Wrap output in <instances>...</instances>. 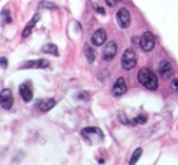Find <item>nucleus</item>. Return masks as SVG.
<instances>
[{"label": "nucleus", "instance_id": "20e7f679", "mask_svg": "<svg viewBox=\"0 0 178 165\" xmlns=\"http://www.w3.org/2000/svg\"><path fill=\"white\" fill-rule=\"evenodd\" d=\"M155 46V37L151 32H145L140 37V47L145 52H150Z\"/></svg>", "mask_w": 178, "mask_h": 165}, {"label": "nucleus", "instance_id": "423d86ee", "mask_svg": "<svg viewBox=\"0 0 178 165\" xmlns=\"http://www.w3.org/2000/svg\"><path fill=\"white\" fill-rule=\"evenodd\" d=\"M0 102H2V107L6 111L11 109L12 108V105H14V96H12V92L9 90V89H4L0 92Z\"/></svg>", "mask_w": 178, "mask_h": 165}, {"label": "nucleus", "instance_id": "dca6fc26", "mask_svg": "<svg viewBox=\"0 0 178 165\" xmlns=\"http://www.w3.org/2000/svg\"><path fill=\"white\" fill-rule=\"evenodd\" d=\"M85 57L88 60V63H93L95 60V52L91 46H85Z\"/></svg>", "mask_w": 178, "mask_h": 165}, {"label": "nucleus", "instance_id": "6ab92c4d", "mask_svg": "<svg viewBox=\"0 0 178 165\" xmlns=\"http://www.w3.org/2000/svg\"><path fill=\"white\" fill-rule=\"evenodd\" d=\"M146 120H148L146 115H144V114H139V115H138L137 118H134L132 121H133L134 124H145Z\"/></svg>", "mask_w": 178, "mask_h": 165}, {"label": "nucleus", "instance_id": "9b49d317", "mask_svg": "<svg viewBox=\"0 0 178 165\" xmlns=\"http://www.w3.org/2000/svg\"><path fill=\"white\" fill-rule=\"evenodd\" d=\"M106 41V32L104 29H98L92 35V43L95 46H100Z\"/></svg>", "mask_w": 178, "mask_h": 165}, {"label": "nucleus", "instance_id": "4be33fe9", "mask_svg": "<svg viewBox=\"0 0 178 165\" xmlns=\"http://www.w3.org/2000/svg\"><path fill=\"white\" fill-rule=\"evenodd\" d=\"M172 89L178 92V79H176V80L172 81Z\"/></svg>", "mask_w": 178, "mask_h": 165}, {"label": "nucleus", "instance_id": "aec40b11", "mask_svg": "<svg viewBox=\"0 0 178 165\" xmlns=\"http://www.w3.org/2000/svg\"><path fill=\"white\" fill-rule=\"evenodd\" d=\"M121 0H105V3L107 4V6H110V8H113V6H116L118 3H120Z\"/></svg>", "mask_w": 178, "mask_h": 165}, {"label": "nucleus", "instance_id": "f03ea898", "mask_svg": "<svg viewBox=\"0 0 178 165\" xmlns=\"http://www.w3.org/2000/svg\"><path fill=\"white\" fill-rule=\"evenodd\" d=\"M82 136L88 141V142H101L104 140L103 133L97 129V127H85L82 130Z\"/></svg>", "mask_w": 178, "mask_h": 165}, {"label": "nucleus", "instance_id": "5701e85b", "mask_svg": "<svg viewBox=\"0 0 178 165\" xmlns=\"http://www.w3.org/2000/svg\"><path fill=\"white\" fill-rule=\"evenodd\" d=\"M98 12H100V14H105V11H104V9H101L100 6H97V9H95Z\"/></svg>", "mask_w": 178, "mask_h": 165}, {"label": "nucleus", "instance_id": "4468645a", "mask_svg": "<svg viewBox=\"0 0 178 165\" xmlns=\"http://www.w3.org/2000/svg\"><path fill=\"white\" fill-rule=\"evenodd\" d=\"M54 106H55V100H52V98H50V100H44V101H42V102L39 103L38 108H39V111H40V112L45 113V112L50 111V109H51Z\"/></svg>", "mask_w": 178, "mask_h": 165}, {"label": "nucleus", "instance_id": "0eeeda50", "mask_svg": "<svg viewBox=\"0 0 178 165\" xmlns=\"http://www.w3.org/2000/svg\"><path fill=\"white\" fill-rule=\"evenodd\" d=\"M159 74L161 75L162 79H170L173 75V68L170 62L167 61H161L159 64Z\"/></svg>", "mask_w": 178, "mask_h": 165}, {"label": "nucleus", "instance_id": "ddd939ff", "mask_svg": "<svg viewBox=\"0 0 178 165\" xmlns=\"http://www.w3.org/2000/svg\"><path fill=\"white\" fill-rule=\"evenodd\" d=\"M39 21V15L38 14H36L34 16H33V18L29 21L28 23H27V26L24 27V29H23V32H22V37L23 38H26V37H28L29 34L32 33V29H33V27H34V24L37 23Z\"/></svg>", "mask_w": 178, "mask_h": 165}, {"label": "nucleus", "instance_id": "6e6552de", "mask_svg": "<svg viewBox=\"0 0 178 165\" xmlns=\"http://www.w3.org/2000/svg\"><path fill=\"white\" fill-rule=\"evenodd\" d=\"M116 53H117V45H116V43L115 41H109L105 45L104 50H103L104 60L105 61H110V60H112L116 56Z\"/></svg>", "mask_w": 178, "mask_h": 165}, {"label": "nucleus", "instance_id": "1a4fd4ad", "mask_svg": "<svg viewBox=\"0 0 178 165\" xmlns=\"http://www.w3.org/2000/svg\"><path fill=\"white\" fill-rule=\"evenodd\" d=\"M18 91H20V93H21V96H22L24 102L32 101V98H33V91H32V87L29 86L28 83H24V84L20 85Z\"/></svg>", "mask_w": 178, "mask_h": 165}, {"label": "nucleus", "instance_id": "7ed1b4c3", "mask_svg": "<svg viewBox=\"0 0 178 165\" xmlns=\"http://www.w3.org/2000/svg\"><path fill=\"white\" fill-rule=\"evenodd\" d=\"M121 63H122V67L126 71L133 69L137 66V55H135V52L132 49H127L122 55Z\"/></svg>", "mask_w": 178, "mask_h": 165}, {"label": "nucleus", "instance_id": "f257e3e1", "mask_svg": "<svg viewBox=\"0 0 178 165\" xmlns=\"http://www.w3.org/2000/svg\"><path fill=\"white\" fill-rule=\"evenodd\" d=\"M138 80L139 83L146 87L148 90H156L159 86V81H157V77L155 75V73H153L149 68H141L138 73Z\"/></svg>", "mask_w": 178, "mask_h": 165}, {"label": "nucleus", "instance_id": "2eb2a0df", "mask_svg": "<svg viewBox=\"0 0 178 165\" xmlns=\"http://www.w3.org/2000/svg\"><path fill=\"white\" fill-rule=\"evenodd\" d=\"M42 51L44 53H49V55H52V56H59V51H57V47L55 44H46L43 46Z\"/></svg>", "mask_w": 178, "mask_h": 165}, {"label": "nucleus", "instance_id": "9d476101", "mask_svg": "<svg viewBox=\"0 0 178 165\" xmlns=\"http://www.w3.org/2000/svg\"><path fill=\"white\" fill-rule=\"evenodd\" d=\"M127 91V85L123 78H118L112 87V93L113 96H122Z\"/></svg>", "mask_w": 178, "mask_h": 165}, {"label": "nucleus", "instance_id": "412c9836", "mask_svg": "<svg viewBox=\"0 0 178 165\" xmlns=\"http://www.w3.org/2000/svg\"><path fill=\"white\" fill-rule=\"evenodd\" d=\"M0 62H2V67H3V68H6V67H8V60H6L5 57H2V58H0Z\"/></svg>", "mask_w": 178, "mask_h": 165}, {"label": "nucleus", "instance_id": "a211bd4d", "mask_svg": "<svg viewBox=\"0 0 178 165\" xmlns=\"http://www.w3.org/2000/svg\"><path fill=\"white\" fill-rule=\"evenodd\" d=\"M11 21H12V18H11L10 12L6 11V10H3V11H2V22H3V24H5V23H10Z\"/></svg>", "mask_w": 178, "mask_h": 165}, {"label": "nucleus", "instance_id": "39448f33", "mask_svg": "<svg viewBox=\"0 0 178 165\" xmlns=\"http://www.w3.org/2000/svg\"><path fill=\"white\" fill-rule=\"evenodd\" d=\"M116 20H117L118 26H120L122 29L128 28L129 24H131V15H129L128 10L125 9V8L120 9L116 14Z\"/></svg>", "mask_w": 178, "mask_h": 165}, {"label": "nucleus", "instance_id": "f3484780", "mask_svg": "<svg viewBox=\"0 0 178 165\" xmlns=\"http://www.w3.org/2000/svg\"><path fill=\"white\" fill-rule=\"evenodd\" d=\"M140 155H141V148H137V149L134 151V153H133L132 158H131V161H129V164H131V165H134V164H135V163L139 160Z\"/></svg>", "mask_w": 178, "mask_h": 165}, {"label": "nucleus", "instance_id": "f8f14e48", "mask_svg": "<svg viewBox=\"0 0 178 165\" xmlns=\"http://www.w3.org/2000/svg\"><path fill=\"white\" fill-rule=\"evenodd\" d=\"M49 66V62L45 60H36V61H29L26 62L23 66H21V68H46Z\"/></svg>", "mask_w": 178, "mask_h": 165}]
</instances>
